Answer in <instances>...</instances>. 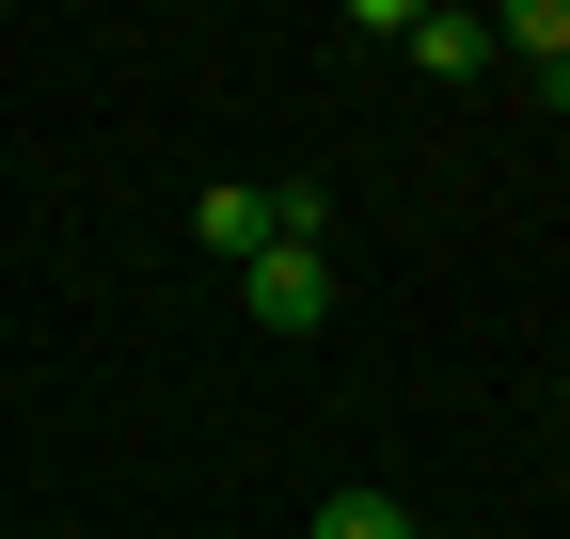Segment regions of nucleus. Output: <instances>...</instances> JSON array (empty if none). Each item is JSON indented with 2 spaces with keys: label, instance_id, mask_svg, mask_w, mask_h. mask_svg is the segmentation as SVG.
<instances>
[{
  "label": "nucleus",
  "instance_id": "nucleus-1",
  "mask_svg": "<svg viewBox=\"0 0 570 539\" xmlns=\"http://www.w3.org/2000/svg\"><path fill=\"white\" fill-rule=\"evenodd\" d=\"M238 302H254V333H317L333 317V238H269L238 270Z\"/></svg>",
  "mask_w": 570,
  "mask_h": 539
},
{
  "label": "nucleus",
  "instance_id": "nucleus-5",
  "mask_svg": "<svg viewBox=\"0 0 570 539\" xmlns=\"http://www.w3.org/2000/svg\"><path fill=\"white\" fill-rule=\"evenodd\" d=\"M317 539H412V508H396V492H365V477H348V492H317Z\"/></svg>",
  "mask_w": 570,
  "mask_h": 539
},
{
  "label": "nucleus",
  "instance_id": "nucleus-3",
  "mask_svg": "<svg viewBox=\"0 0 570 539\" xmlns=\"http://www.w3.org/2000/svg\"><path fill=\"white\" fill-rule=\"evenodd\" d=\"M491 48H508L523 80H539V96L570 111V0H508V17H491Z\"/></svg>",
  "mask_w": 570,
  "mask_h": 539
},
{
  "label": "nucleus",
  "instance_id": "nucleus-4",
  "mask_svg": "<svg viewBox=\"0 0 570 539\" xmlns=\"http://www.w3.org/2000/svg\"><path fill=\"white\" fill-rule=\"evenodd\" d=\"M412 63H428V80H475V63H491V17H444V0H412V32H396Z\"/></svg>",
  "mask_w": 570,
  "mask_h": 539
},
{
  "label": "nucleus",
  "instance_id": "nucleus-2",
  "mask_svg": "<svg viewBox=\"0 0 570 539\" xmlns=\"http://www.w3.org/2000/svg\"><path fill=\"white\" fill-rule=\"evenodd\" d=\"M190 238L223 254V270H254V254H269V175H206V190H190Z\"/></svg>",
  "mask_w": 570,
  "mask_h": 539
}]
</instances>
